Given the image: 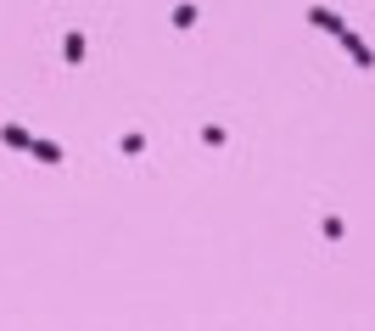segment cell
<instances>
[{
    "mask_svg": "<svg viewBox=\"0 0 375 331\" xmlns=\"http://www.w3.org/2000/svg\"><path fill=\"white\" fill-rule=\"evenodd\" d=\"M342 40H347V51H353V62H359V68H375V51L364 45V40H353L347 28H342Z\"/></svg>",
    "mask_w": 375,
    "mask_h": 331,
    "instance_id": "1",
    "label": "cell"
},
{
    "mask_svg": "<svg viewBox=\"0 0 375 331\" xmlns=\"http://www.w3.org/2000/svg\"><path fill=\"white\" fill-rule=\"evenodd\" d=\"M314 28H331V34H342V28H347V23H342V17H336V11H325V6H314Z\"/></svg>",
    "mask_w": 375,
    "mask_h": 331,
    "instance_id": "2",
    "label": "cell"
},
{
    "mask_svg": "<svg viewBox=\"0 0 375 331\" xmlns=\"http://www.w3.org/2000/svg\"><path fill=\"white\" fill-rule=\"evenodd\" d=\"M28 152H40L45 163H62V146H51V141H28Z\"/></svg>",
    "mask_w": 375,
    "mask_h": 331,
    "instance_id": "3",
    "label": "cell"
}]
</instances>
